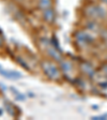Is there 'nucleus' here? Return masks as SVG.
<instances>
[{
  "mask_svg": "<svg viewBox=\"0 0 107 120\" xmlns=\"http://www.w3.org/2000/svg\"><path fill=\"white\" fill-rule=\"evenodd\" d=\"M44 70H45V73H46L50 78H58V76H59V71H58V69L54 64H52V63H49V62L44 63Z\"/></svg>",
  "mask_w": 107,
  "mask_h": 120,
  "instance_id": "obj_1",
  "label": "nucleus"
},
{
  "mask_svg": "<svg viewBox=\"0 0 107 120\" xmlns=\"http://www.w3.org/2000/svg\"><path fill=\"white\" fill-rule=\"evenodd\" d=\"M40 4L42 9H47L50 5V0H40Z\"/></svg>",
  "mask_w": 107,
  "mask_h": 120,
  "instance_id": "obj_2",
  "label": "nucleus"
}]
</instances>
